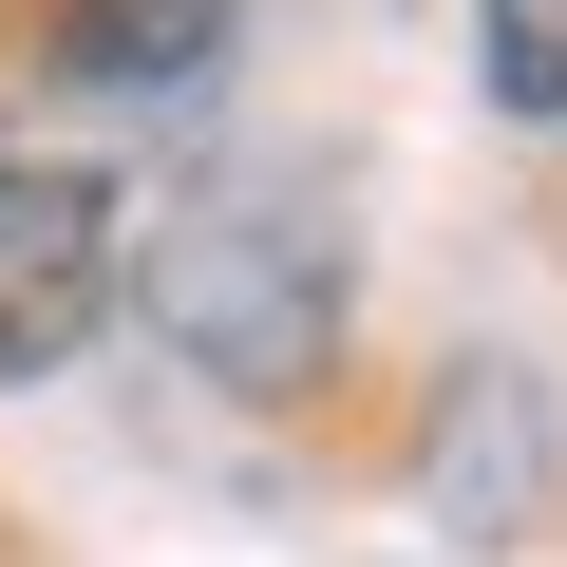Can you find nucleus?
<instances>
[{
    "label": "nucleus",
    "instance_id": "nucleus-3",
    "mask_svg": "<svg viewBox=\"0 0 567 567\" xmlns=\"http://www.w3.org/2000/svg\"><path fill=\"white\" fill-rule=\"evenodd\" d=\"M548 473H567L548 379H529V360H454V379H435V435H416V511H435L454 548H511V529L548 511Z\"/></svg>",
    "mask_w": 567,
    "mask_h": 567
},
{
    "label": "nucleus",
    "instance_id": "nucleus-2",
    "mask_svg": "<svg viewBox=\"0 0 567 567\" xmlns=\"http://www.w3.org/2000/svg\"><path fill=\"white\" fill-rule=\"evenodd\" d=\"M114 284H133L114 171L58 152V133H0V379H58V360L114 322Z\"/></svg>",
    "mask_w": 567,
    "mask_h": 567
},
{
    "label": "nucleus",
    "instance_id": "nucleus-4",
    "mask_svg": "<svg viewBox=\"0 0 567 567\" xmlns=\"http://www.w3.org/2000/svg\"><path fill=\"white\" fill-rule=\"evenodd\" d=\"M227 58V0H58V76L95 95H189Z\"/></svg>",
    "mask_w": 567,
    "mask_h": 567
},
{
    "label": "nucleus",
    "instance_id": "nucleus-5",
    "mask_svg": "<svg viewBox=\"0 0 567 567\" xmlns=\"http://www.w3.org/2000/svg\"><path fill=\"white\" fill-rule=\"evenodd\" d=\"M492 114L567 133V0H492Z\"/></svg>",
    "mask_w": 567,
    "mask_h": 567
},
{
    "label": "nucleus",
    "instance_id": "nucleus-1",
    "mask_svg": "<svg viewBox=\"0 0 567 567\" xmlns=\"http://www.w3.org/2000/svg\"><path fill=\"white\" fill-rule=\"evenodd\" d=\"M133 303L227 398H322V360H341V208H322V171L246 152V171L171 189L133 227Z\"/></svg>",
    "mask_w": 567,
    "mask_h": 567
}]
</instances>
